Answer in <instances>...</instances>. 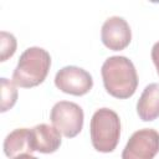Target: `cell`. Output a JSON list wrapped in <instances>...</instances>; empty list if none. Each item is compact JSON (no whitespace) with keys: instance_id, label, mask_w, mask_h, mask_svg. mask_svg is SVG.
I'll return each instance as SVG.
<instances>
[{"instance_id":"1","label":"cell","mask_w":159,"mask_h":159,"mask_svg":"<svg viewBox=\"0 0 159 159\" xmlns=\"http://www.w3.org/2000/svg\"><path fill=\"white\" fill-rule=\"evenodd\" d=\"M106 91L116 98L127 99L135 93L138 75L133 62L125 56L108 57L101 68Z\"/></svg>"},{"instance_id":"2","label":"cell","mask_w":159,"mask_h":159,"mask_svg":"<svg viewBox=\"0 0 159 159\" xmlns=\"http://www.w3.org/2000/svg\"><path fill=\"white\" fill-rule=\"evenodd\" d=\"M51 56L50 53L37 46L26 48L12 72V82L22 88H31L41 84L50 71Z\"/></svg>"},{"instance_id":"3","label":"cell","mask_w":159,"mask_h":159,"mask_svg":"<svg viewBox=\"0 0 159 159\" xmlns=\"http://www.w3.org/2000/svg\"><path fill=\"white\" fill-rule=\"evenodd\" d=\"M89 134L92 145L97 152H113L120 138L119 116L111 108L97 109L91 118Z\"/></svg>"},{"instance_id":"4","label":"cell","mask_w":159,"mask_h":159,"mask_svg":"<svg viewBox=\"0 0 159 159\" xmlns=\"http://www.w3.org/2000/svg\"><path fill=\"white\" fill-rule=\"evenodd\" d=\"M50 119L52 125L66 138H73L83 128V109L75 102L60 101L51 109Z\"/></svg>"},{"instance_id":"5","label":"cell","mask_w":159,"mask_h":159,"mask_svg":"<svg viewBox=\"0 0 159 159\" xmlns=\"http://www.w3.org/2000/svg\"><path fill=\"white\" fill-rule=\"evenodd\" d=\"M159 153V133L153 128L134 132L128 139L122 159H154Z\"/></svg>"},{"instance_id":"6","label":"cell","mask_w":159,"mask_h":159,"mask_svg":"<svg viewBox=\"0 0 159 159\" xmlns=\"http://www.w3.org/2000/svg\"><path fill=\"white\" fill-rule=\"evenodd\" d=\"M55 86L63 93L72 96H83L93 87V80L89 72L77 66H65L55 76Z\"/></svg>"},{"instance_id":"7","label":"cell","mask_w":159,"mask_h":159,"mask_svg":"<svg viewBox=\"0 0 159 159\" xmlns=\"http://www.w3.org/2000/svg\"><path fill=\"white\" fill-rule=\"evenodd\" d=\"M101 40L103 45L112 51L124 50L132 40L130 26L120 16L108 17L101 29Z\"/></svg>"},{"instance_id":"8","label":"cell","mask_w":159,"mask_h":159,"mask_svg":"<svg viewBox=\"0 0 159 159\" xmlns=\"http://www.w3.org/2000/svg\"><path fill=\"white\" fill-rule=\"evenodd\" d=\"M61 133L50 124L41 123L31 128V144L34 152L43 154L55 153L61 145Z\"/></svg>"},{"instance_id":"9","label":"cell","mask_w":159,"mask_h":159,"mask_svg":"<svg viewBox=\"0 0 159 159\" xmlns=\"http://www.w3.org/2000/svg\"><path fill=\"white\" fill-rule=\"evenodd\" d=\"M2 148L5 155L10 159L22 154H31L34 152L31 144V129L17 128L12 130L6 135Z\"/></svg>"},{"instance_id":"10","label":"cell","mask_w":159,"mask_h":159,"mask_svg":"<svg viewBox=\"0 0 159 159\" xmlns=\"http://www.w3.org/2000/svg\"><path fill=\"white\" fill-rule=\"evenodd\" d=\"M137 113L143 122H152L159 117V83L148 84L138 102Z\"/></svg>"},{"instance_id":"11","label":"cell","mask_w":159,"mask_h":159,"mask_svg":"<svg viewBox=\"0 0 159 159\" xmlns=\"http://www.w3.org/2000/svg\"><path fill=\"white\" fill-rule=\"evenodd\" d=\"M16 101H17L16 84L12 81L2 77L1 78V109H0L1 113L12 108Z\"/></svg>"},{"instance_id":"12","label":"cell","mask_w":159,"mask_h":159,"mask_svg":"<svg viewBox=\"0 0 159 159\" xmlns=\"http://www.w3.org/2000/svg\"><path fill=\"white\" fill-rule=\"evenodd\" d=\"M16 46H17V41L15 36L10 32L1 31L0 32V52H1L0 61L4 62L9 57H11L16 51Z\"/></svg>"},{"instance_id":"13","label":"cell","mask_w":159,"mask_h":159,"mask_svg":"<svg viewBox=\"0 0 159 159\" xmlns=\"http://www.w3.org/2000/svg\"><path fill=\"white\" fill-rule=\"evenodd\" d=\"M150 55H152L153 63H154V66H155V68H157V72H158V75H159V41L153 45V47H152V53H150Z\"/></svg>"},{"instance_id":"14","label":"cell","mask_w":159,"mask_h":159,"mask_svg":"<svg viewBox=\"0 0 159 159\" xmlns=\"http://www.w3.org/2000/svg\"><path fill=\"white\" fill-rule=\"evenodd\" d=\"M14 159H39V158H36L31 154H22V155H19V157L14 158Z\"/></svg>"}]
</instances>
